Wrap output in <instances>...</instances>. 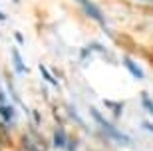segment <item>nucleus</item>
<instances>
[{
    "mask_svg": "<svg viewBox=\"0 0 153 151\" xmlns=\"http://www.w3.org/2000/svg\"><path fill=\"white\" fill-rule=\"evenodd\" d=\"M38 68H40V72H42V78H44V80H46V82H50V84H52V86H54V88H60V82H58V80H56V78H54V76H52V74H50V72H48V68H46V66H44V64H40V66H38Z\"/></svg>",
    "mask_w": 153,
    "mask_h": 151,
    "instance_id": "obj_7",
    "label": "nucleus"
},
{
    "mask_svg": "<svg viewBox=\"0 0 153 151\" xmlns=\"http://www.w3.org/2000/svg\"><path fill=\"white\" fill-rule=\"evenodd\" d=\"M105 106L109 107V109H111V112H115V115H119V113H121V106H123V103H117V101H109V100H105Z\"/></svg>",
    "mask_w": 153,
    "mask_h": 151,
    "instance_id": "obj_9",
    "label": "nucleus"
},
{
    "mask_svg": "<svg viewBox=\"0 0 153 151\" xmlns=\"http://www.w3.org/2000/svg\"><path fill=\"white\" fill-rule=\"evenodd\" d=\"M123 66L129 70V74L133 76V78H137V80H143L145 78V74H143V70L139 66H137L135 62L131 60V58H123Z\"/></svg>",
    "mask_w": 153,
    "mask_h": 151,
    "instance_id": "obj_3",
    "label": "nucleus"
},
{
    "mask_svg": "<svg viewBox=\"0 0 153 151\" xmlns=\"http://www.w3.org/2000/svg\"><path fill=\"white\" fill-rule=\"evenodd\" d=\"M14 38L18 40V44H24V36H22L20 32H14Z\"/></svg>",
    "mask_w": 153,
    "mask_h": 151,
    "instance_id": "obj_11",
    "label": "nucleus"
},
{
    "mask_svg": "<svg viewBox=\"0 0 153 151\" xmlns=\"http://www.w3.org/2000/svg\"><path fill=\"white\" fill-rule=\"evenodd\" d=\"M4 20H6V14H4V12H0V22H4Z\"/></svg>",
    "mask_w": 153,
    "mask_h": 151,
    "instance_id": "obj_13",
    "label": "nucleus"
},
{
    "mask_svg": "<svg viewBox=\"0 0 153 151\" xmlns=\"http://www.w3.org/2000/svg\"><path fill=\"white\" fill-rule=\"evenodd\" d=\"M90 113H91V118H94V119L97 121V125H100V127L103 129V133H108L114 141H117V143H121V145H127V143H131L129 137H127V135H123L117 127H114V125H111L109 121H105V119L102 118V113H97V109H94V107H91Z\"/></svg>",
    "mask_w": 153,
    "mask_h": 151,
    "instance_id": "obj_1",
    "label": "nucleus"
},
{
    "mask_svg": "<svg viewBox=\"0 0 153 151\" xmlns=\"http://www.w3.org/2000/svg\"><path fill=\"white\" fill-rule=\"evenodd\" d=\"M54 145L56 147H68V137L62 129H56L54 131Z\"/></svg>",
    "mask_w": 153,
    "mask_h": 151,
    "instance_id": "obj_6",
    "label": "nucleus"
},
{
    "mask_svg": "<svg viewBox=\"0 0 153 151\" xmlns=\"http://www.w3.org/2000/svg\"><path fill=\"white\" fill-rule=\"evenodd\" d=\"M24 147H26L28 151H40V147L36 145V143H32V141H30V137H24Z\"/></svg>",
    "mask_w": 153,
    "mask_h": 151,
    "instance_id": "obj_10",
    "label": "nucleus"
},
{
    "mask_svg": "<svg viewBox=\"0 0 153 151\" xmlns=\"http://www.w3.org/2000/svg\"><path fill=\"white\" fill-rule=\"evenodd\" d=\"M141 101H143V107L153 115V101H151V97H149L147 94H141Z\"/></svg>",
    "mask_w": 153,
    "mask_h": 151,
    "instance_id": "obj_8",
    "label": "nucleus"
},
{
    "mask_svg": "<svg viewBox=\"0 0 153 151\" xmlns=\"http://www.w3.org/2000/svg\"><path fill=\"white\" fill-rule=\"evenodd\" d=\"M12 62H14V68L18 70V74H28V68H26V64H24L22 56L18 54V50H16V48L12 50Z\"/></svg>",
    "mask_w": 153,
    "mask_h": 151,
    "instance_id": "obj_5",
    "label": "nucleus"
},
{
    "mask_svg": "<svg viewBox=\"0 0 153 151\" xmlns=\"http://www.w3.org/2000/svg\"><path fill=\"white\" fill-rule=\"evenodd\" d=\"M0 118H2V123L4 125H10L12 118H14V109L8 103H0Z\"/></svg>",
    "mask_w": 153,
    "mask_h": 151,
    "instance_id": "obj_4",
    "label": "nucleus"
},
{
    "mask_svg": "<svg viewBox=\"0 0 153 151\" xmlns=\"http://www.w3.org/2000/svg\"><path fill=\"white\" fill-rule=\"evenodd\" d=\"M79 2V6H82V10H84V14L85 16H90L91 20H96L100 26H102L103 30H105V26H108V22H105V16H103V12H102V8L97 4H94L91 0H78Z\"/></svg>",
    "mask_w": 153,
    "mask_h": 151,
    "instance_id": "obj_2",
    "label": "nucleus"
},
{
    "mask_svg": "<svg viewBox=\"0 0 153 151\" xmlns=\"http://www.w3.org/2000/svg\"><path fill=\"white\" fill-rule=\"evenodd\" d=\"M143 127H145V129H151V131H153V125H151V123H143Z\"/></svg>",
    "mask_w": 153,
    "mask_h": 151,
    "instance_id": "obj_12",
    "label": "nucleus"
},
{
    "mask_svg": "<svg viewBox=\"0 0 153 151\" xmlns=\"http://www.w3.org/2000/svg\"><path fill=\"white\" fill-rule=\"evenodd\" d=\"M145 2H153V0H145Z\"/></svg>",
    "mask_w": 153,
    "mask_h": 151,
    "instance_id": "obj_14",
    "label": "nucleus"
},
{
    "mask_svg": "<svg viewBox=\"0 0 153 151\" xmlns=\"http://www.w3.org/2000/svg\"><path fill=\"white\" fill-rule=\"evenodd\" d=\"M14 2H18V0H14Z\"/></svg>",
    "mask_w": 153,
    "mask_h": 151,
    "instance_id": "obj_15",
    "label": "nucleus"
}]
</instances>
